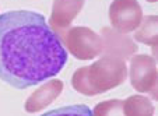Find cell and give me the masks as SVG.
Returning a JSON list of instances; mask_svg holds the SVG:
<instances>
[{
  "label": "cell",
  "instance_id": "10",
  "mask_svg": "<svg viewBox=\"0 0 158 116\" xmlns=\"http://www.w3.org/2000/svg\"><path fill=\"white\" fill-rule=\"evenodd\" d=\"M154 110L151 99L144 95H131L123 101V115L126 116H151Z\"/></svg>",
  "mask_w": 158,
  "mask_h": 116
},
{
  "label": "cell",
  "instance_id": "6",
  "mask_svg": "<svg viewBox=\"0 0 158 116\" xmlns=\"http://www.w3.org/2000/svg\"><path fill=\"white\" fill-rule=\"evenodd\" d=\"M84 7V0H55L48 24L60 35L70 28L73 20Z\"/></svg>",
  "mask_w": 158,
  "mask_h": 116
},
{
  "label": "cell",
  "instance_id": "12",
  "mask_svg": "<svg viewBox=\"0 0 158 116\" xmlns=\"http://www.w3.org/2000/svg\"><path fill=\"white\" fill-rule=\"evenodd\" d=\"M148 94H150V97H151L154 101L158 102V76H157V78H155V83L152 84L151 89L148 91Z\"/></svg>",
  "mask_w": 158,
  "mask_h": 116
},
{
  "label": "cell",
  "instance_id": "13",
  "mask_svg": "<svg viewBox=\"0 0 158 116\" xmlns=\"http://www.w3.org/2000/svg\"><path fill=\"white\" fill-rule=\"evenodd\" d=\"M151 53H152V57L155 59V62L158 63V45H155V46H151Z\"/></svg>",
  "mask_w": 158,
  "mask_h": 116
},
{
  "label": "cell",
  "instance_id": "4",
  "mask_svg": "<svg viewBox=\"0 0 158 116\" xmlns=\"http://www.w3.org/2000/svg\"><path fill=\"white\" fill-rule=\"evenodd\" d=\"M110 27L122 34H130L143 20V9L137 0H114L108 10Z\"/></svg>",
  "mask_w": 158,
  "mask_h": 116
},
{
  "label": "cell",
  "instance_id": "2",
  "mask_svg": "<svg viewBox=\"0 0 158 116\" xmlns=\"http://www.w3.org/2000/svg\"><path fill=\"white\" fill-rule=\"evenodd\" d=\"M126 78V60L114 55H104L93 64L77 68L72 76V87L78 94L95 97L119 87Z\"/></svg>",
  "mask_w": 158,
  "mask_h": 116
},
{
  "label": "cell",
  "instance_id": "3",
  "mask_svg": "<svg viewBox=\"0 0 158 116\" xmlns=\"http://www.w3.org/2000/svg\"><path fill=\"white\" fill-rule=\"evenodd\" d=\"M66 51L78 60H93L104 52V39L88 27H72L60 34Z\"/></svg>",
  "mask_w": 158,
  "mask_h": 116
},
{
  "label": "cell",
  "instance_id": "14",
  "mask_svg": "<svg viewBox=\"0 0 158 116\" xmlns=\"http://www.w3.org/2000/svg\"><path fill=\"white\" fill-rule=\"evenodd\" d=\"M146 2H148V3H157L158 0H146Z\"/></svg>",
  "mask_w": 158,
  "mask_h": 116
},
{
  "label": "cell",
  "instance_id": "9",
  "mask_svg": "<svg viewBox=\"0 0 158 116\" xmlns=\"http://www.w3.org/2000/svg\"><path fill=\"white\" fill-rule=\"evenodd\" d=\"M134 41L147 46L158 45V15H146L134 31Z\"/></svg>",
  "mask_w": 158,
  "mask_h": 116
},
{
  "label": "cell",
  "instance_id": "5",
  "mask_svg": "<svg viewBox=\"0 0 158 116\" xmlns=\"http://www.w3.org/2000/svg\"><path fill=\"white\" fill-rule=\"evenodd\" d=\"M130 84L137 92H148L158 76L157 62L150 55H133L127 67Z\"/></svg>",
  "mask_w": 158,
  "mask_h": 116
},
{
  "label": "cell",
  "instance_id": "7",
  "mask_svg": "<svg viewBox=\"0 0 158 116\" xmlns=\"http://www.w3.org/2000/svg\"><path fill=\"white\" fill-rule=\"evenodd\" d=\"M63 91V81L59 78H49L46 83L44 81L41 87L35 89L27 98L24 104V109L28 113L42 112L45 108H48L53 101L59 98Z\"/></svg>",
  "mask_w": 158,
  "mask_h": 116
},
{
  "label": "cell",
  "instance_id": "11",
  "mask_svg": "<svg viewBox=\"0 0 158 116\" xmlns=\"http://www.w3.org/2000/svg\"><path fill=\"white\" fill-rule=\"evenodd\" d=\"M97 116H118L123 115V101L122 99H108L95 105L93 110Z\"/></svg>",
  "mask_w": 158,
  "mask_h": 116
},
{
  "label": "cell",
  "instance_id": "1",
  "mask_svg": "<svg viewBox=\"0 0 158 116\" xmlns=\"http://www.w3.org/2000/svg\"><path fill=\"white\" fill-rule=\"evenodd\" d=\"M67 51L45 17L30 10L0 14V80L27 89L55 77Z\"/></svg>",
  "mask_w": 158,
  "mask_h": 116
},
{
  "label": "cell",
  "instance_id": "8",
  "mask_svg": "<svg viewBox=\"0 0 158 116\" xmlns=\"http://www.w3.org/2000/svg\"><path fill=\"white\" fill-rule=\"evenodd\" d=\"M101 36L104 39V52L102 53L105 55H114V56L122 57L126 60L130 59L139 49L130 36L114 30L112 27L102 28Z\"/></svg>",
  "mask_w": 158,
  "mask_h": 116
}]
</instances>
